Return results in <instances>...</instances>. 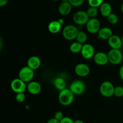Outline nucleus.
<instances>
[{
    "label": "nucleus",
    "instance_id": "3",
    "mask_svg": "<svg viewBox=\"0 0 123 123\" xmlns=\"http://www.w3.org/2000/svg\"><path fill=\"white\" fill-rule=\"evenodd\" d=\"M115 88L111 82L105 81L100 86L99 91L103 97H111L114 95Z\"/></svg>",
    "mask_w": 123,
    "mask_h": 123
},
{
    "label": "nucleus",
    "instance_id": "20",
    "mask_svg": "<svg viewBox=\"0 0 123 123\" xmlns=\"http://www.w3.org/2000/svg\"><path fill=\"white\" fill-rule=\"evenodd\" d=\"M54 85L55 87L57 90H60V91L66 89V80L61 77L56 78L55 80H54Z\"/></svg>",
    "mask_w": 123,
    "mask_h": 123
},
{
    "label": "nucleus",
    "instance_id": "22",
    "mask_svg": "<svg viewBox=\"0 0 123 123\" xmlns=\"http://www.w3.org/2000/svg\"><path fill=\"white\" fill-rule=\"evenodd\" d=\"M87 34L85 32H84V31H79L76 38L77 42L81 43V44H85L86 42L87 41Z\"/></svg>",
    "mask_w": 123,
    "mask_h": 123
},
{
    "label": "nucleus",
    "instance_id": "9",
    "mask_svg": "<svg viewBox=\"0 0 123 123\" xmlns=\"http://www.w3.org/2000/svg\"><path fill=\"white\" fill-rule=\"evenodd\" d=\"M86 30L88 32L91 34L98 33L101 29V24L99 20L96 18L90 19L86 24Z\"/></svg>",
    "mask_w": 123,
    "mask_h": 123
},
{
    "label": "nucleus",
    "instance_id": "21",
    "mask_svg": "<svg viewBox=\"0 0 123 123\" xmlns=\"http://www.w3.org/2000/svg\"><path fill=\"white\" fill-rule=\"evenodd\" d=\"M82 47V44L78 42H76L70 44V50L71 52L73 53V54H78V53L81 52Z\"/></svg>",
    "mask_w": 123,
    "mask_h": 123
},
{
    "label": "nucleus",
    "instance_id": "38",
    "mask_svg": "<svg viewBox=\"0 0 123 123\" xmlns=\"http://www.w3.org/2000/svg\"><path fill=\"white\" fill-rule=\"evenodd\" d=\"M121 41H122V44H123V35L122 36V37H121Z\"/></svg>",
    "mask_w": 123,
    "mask_h": 123
},
{
    "label": "nucleus",
    "instance_id": "27",
    "mask_svg": "<svg viewBox=\"0 0 123 123\" xmlns=\"http://www.w3.org/2000/svg\"><path fill=\"white\" fill-rule=\"evenodd\" d=\"M85 0H69V3L72 7H79L85 2Z\"/></svg>",
    "mask_w": 123,
    "mask_h": 123
},
{
    "label": "nucleus",
    "instance_id": "24",
    "mask_svg": "<svg viewBox=\"0 0 123 123\" xmlns=\"http://www.w3.org/2000/svg\"><path fill=\"white\" fill-rule=\"evenodd\" d=\"M108 20L111 24L112 25H115L118 22V17L116 14L114 13H111L109 16L108 17Z\"/></svg>",
    "mask_w": 123,
    "mask_h": 123
},
{
    "label": "nucleus",
    "instance_id": "25",
    "mask_svg": "<svg viewBox=\"0 0 123 123\" xmlns=\"http://www.w3.org/2000/svg\"><path fill=\"white\" fill-rule=\"evenodd\" d=\"M103 1L104 0H88V2L90 7L97 8L102 6L103 3Z\"/></svg>",
    "mask_w": 123,
    "mask_h": 123
},
{
    "label": "nucleus",
    "instance_id": "5",
    "mask_svg": "<svg viewBox=\"0 0 123 123\" xmlns=\"http://www.w3.org/2000/svg\"><path fill=\"white\" fill-rule=\"evenodd\" d=\"M34 70L31 69L27 66L23 67L19 72V78L26 82H30L32 81L34 76Z\"/></svg>",
    "mask_w": 123,
    "mask_h": 123
},
{
    "label": "nucleus",
    "instance_id": "2",
    "mask_svg": "<svg viewBox=\"0 0 123 123\" xmlns=\"http://www.w3.org/2000/svg\"><path fill=\"white\" fill-rule=\"evenodd\" d=\"M79 32V30L76 26L73 25H68L63 28L62 36L67 40H73L76 39Z\"/></svg>",
    "mask_w": 123,
    "mask_h": 123
},
{
    "label": "nucleus",
    "instance_id": "6",
    "mask_svg": "<svg viewBox=\"0 0 123 123\" xmlns=\"http://www.w3.org/2000/svg\"><path fill=\"white\" fill-rule=\"evenodd\" d=\"M70 90L74 95L82 94L86 89V85L81 80H76L71 84Z\"/></svg>",
    "mask_w": 123,
    "mask_h": 123
},
{
    "label": "nucleus",
    "instance_id": "37",
    "mask_svg": "<svg viewBox=\"0 0 123 123\" xmlns=\"http://www.w3.org/2000/svg\"><path fill=\"white\" fill-rule=\"evenodd\" d=\"M121 12H122V13H123V3L122 4V5H121Z\"/></svg>",
    "mask_w": 123,
    "mask_h": 123
},
{
    "label": "nucleus",
    "instance_id": "28",
    "mask_svg": "<svg viewBox=\"0 0 123 123\" xmlns=\"http://www.w3.org/2000/svg\"><path fill=\"white\" fill-rule=\"evenodd\" d=\"M15 98L16 100L18 103H22V102H24V100H25V94H24V92L16 94Z\"/></svg>",
    "mask_w": 123,
    "mask_h": 123
},
{
    "label": "nucleus",
    "instance_id": "31",
    "mask_svg": "<svg viewBox=\"0 0 123 123\" xmlns=\"http://www.w3.org/2000/svg\"><path fill=\"white\" fill-rule=\"evenodd\" d=\"M47 123H60V121H58L57 120H56L54 118H52L49 119V120L48 121Z\"/></svg>",
    "mask_w": 123,
    "mask_h": 123
},
{
    "label": "nucleus",
    "instance_id": "26",
    "mask_svg": "<svg viewBox=\"0 0 123 123\" xmlns=\"http://www.w3.org/2000/svg\"><path fill=\"white\" fill-rule=\"evenodd\" d=\"M114 96L117 97H123V87L121 86H117L115 88Z\"/></svg>",
    "mask_w": 123,
    "mask_h": 123
},
{
    "label": "nucleus",
    "instance_id": "7",
    "mask_svg": "<svg viewBox=\"0 0 123 123\" xmlns=\"http://www.w3.org/2000/svg\"><path fill=\"white\" fill-rule=\"evenodd\" d=\"M10 86L12 90L16 94L24 92L25 90H27L26 83L19 78L13 79L11 82Z\"/></svg>",
    "mask_w": 123,
    "mask_h": 123
},
{
    "label": "nucleus",
    "instance_id": "15",
    "mask_svg": "<svg viewBox=\"0 0 123 123\" xmlns=\"http://www.w3.org/2000/svg\"><path fill=\"white\" fill-rule=\"evenodd\" d=\"M41 66V60L38 56H32L30 57L27 61V66L33 70L38 69Z\"/></svg>",
    "mask_w": 123,
    "mask_h": 123
},
{
    "label": "nucleus",
    "instance_id": "18",
    "mask_svg": "<svg viewBox=\"0 0 123 123\" xmlns=\"http://www.w3.org/2000/svg\"><path fill=\"white\" fill-rule=\"evenodd\" d=\"M61 26L62 25L59 22L58 20H54L49 23L48 28L50 33L56 34L61 31Z\"/></svg>",
    "mask_w": 123,
    "mask_h": 123
},
{
    "label": "nucleus",
    "instance_id": "1",
    "mask_svg": "<svg viewBox=\"0 0 123 123\" xmlns=\"http://www.w3.org/2000/svg\"><path fill=\"white\" fill-rule=\"evenodd\" d=\"M74 94L70 89L66 88L60 92L58 95V100L62 106H69L74 100Z\"/></svg>",
    "mask_w": 123,
    "mask_h": 123
},
{
    "label": "nucleus",
    "instance_id": "14",
    "mask_svg": "<svg viewBox=\"0 0 123 123\" xmlns=\"http://www.w3.org/2000/svg\"><path fill=\"white\" fill-rule=\"evenodd\" d=\"M27 90L31 94L37 95L40 92L42 86L38 82L31 81L27 85Z\"/></svg>",
    "mask_w": 123,
    "mask_h": 123
},
{
    "label": "nucleus",
    "instance_id": "35",
    "mask_svg": "<svg viewBox=\"0 0 123 123\" xmlns=\"http://www.w3.org/2000/svg\"><path fill=\"white\" fill-rule=\"evenodd\" d=\"M58 22H59L60 23V24H61V25H62V24H63V23H64V20H62V19H59V20H58Z\"/></svg>",
    "mask_w": 123,
    "mask_h": 123
},
{
    "label": "nucleus",
    "instance_id": "10",
    "mask_svg": "<svg viewBox=\"0 0 123 123\" xmlns=\"http://www.w3.org/2000/svg\"><path fill=\"white\" fill-rule=\"evenodd\" d=\"M82 56L85 60H90L94 57L95 55V50L93 46L91 44L85 43L83 44L82 49L80 52Z\"/></svg>",
    "mask_w": 123,
    "mask_h": 123
},
{
    "label": "nucleus",
    "instance_id": "11",
    "mask_svg": "<svg viewBox=\"0 0 123 123\" xmlns=\"http://www.w3.org/2000/svg\"><path fill=\"white\" fill-rule=\"evenodd\" d=\"M74 72L78 76L80 77L87 76L90 72V68L86 64L80 63L76 66Z\"/></svg>",
    "mask_w": 123,
    "mask_h": 123
},
{
    "label": "nucleus",
    "instance_id": "30",
    "mask_svg": "<svg viewBox=\"0 0 123 123\" xmlns=\"http://www.w3.org/2000/svg\"><path fill=\"white\" fill-rule=\"evenodd\" d=\"M60 123H74V121L71 118L66 117L60 121Z\"/></svg>",
    "mask_w": 123,
    "mask_h": 123
},
{
    "label": "nucleus",
    "instance_id": "34",
    "mask_svg": "<svg viewBox=\"0 0 123 123\" xmlns=\"http://www.w3.org/2000/svg\"><path fill=\"white\" fill-rule=\"evenodd\" d=\"M74 123H84V121L81 120H77L76 121H74Z\"/></svg>",
    "mask_w": 123,
    "mask_h": 123
},
{
    "label": "nucleus",
    "instance_id": "13",
    "mask_svg": "<svg viewBox=\"0 0 123 123\" xmlns=\"http://www.w3.org/2000/svg\"><path fill=\"white\" fill-rule=\"evenodd\" d=\"M108 44L113 49H120L122 47V41L121 38L117 35H113L108 40Z\"/></svg>",
    "mask_w": 123,
    "mask_h": 123
},
{
    "label": "nucleus",
    "instance_id": "29",
    "mask_svg": "<svg viewBox=\"0 0 123 123\" xmlns=\"http://www.w3.org/2000/svg\"><path fill=\"white\" fill-rule=\"evenodd\" d=\"M64 114L61 111H58L56 112L55 114V116H54V118H55L56 120H57L58 121H60L61 120H62L64 118Z\"/></svg>",
    "mask_w": 123,
    "mask_h": 123
},
{
    "label": "nucleus",
    "instance_id": "16",
    "mask_svg": "<svg viewBox=\"0 0 123 123\" xmlns=\"http://www.w3.org/2000/svg\"><path fill=\"white\" fill-rule=\"evenodd\" d=\"M112 31L108 27L101 28L98 32V38L102 40H109L113 36Z\"/></svg>",
    "mask_w": 123,
    "mask_h": 123
},
{
    "label": "nucleus",
    "instance_id": "17",
    "mask_svg": "<svg viewBox=\"0 0 123 123\" xmlns=\"http://www.w3.org/2000/svg\"><path fill=\"white\" fill-rule=\"evenodd\" d=\"M72 6L69 2H61L58 7V12L62 16H67L71 13Z\"/></svg>",
    "mask_w": 123,
    "mask_h": 123
},
{
    "label": "nucleus",
    "instance_id": "23",
    "mask_svg": "<svg viewBox=\"0 0 123 123\" xmlns=\"http://www.w3.org/2000/svg\"><path fill=\"white\" fill-rule=\"evenodd\" d=\"M86 13H87L90 19L95 18L96 16L97 15V14H98V9H97V8H96V7H90L87 10Z\"/></svg>",
    "mask_w": 123,
    "mask_h": 123
},
{
    "label": "nucleus",
    "instance_id": "8",
    "mask_svg": "<svg viewBox=\"0 0 123 123\" xmlns=\"http://www.w3.org/2000/svg\"><path fill=\"white\" fill-rule=\"evenodd\" d=\"M73 21L78 25H86L90 20L88 15L85 11H78L76 12L73 17Z\"/></svg>",
    "mask_w": 123,
    "mask_h": 123
},
{
    "label": "nucleus",
    "instance_id": "12",
    "mask_svg": "<svg viewBox=\"0 0 123 123\" xmlns=\"http://www.w3.org/2000/svg\"><path fill=\"white\" fill-rule=\"evenodd\" d=\"M93 58L95 63L99 66H105L109 62L108 54L103 52H98L95 54Z\"/></svg>",
    "mask_w": 123,
    "mask_h": 123
},
{
    "label": "nucleus",
    "instance_id": "36",
    "mask_svg": "<svg viewBox=\"0 0 123 123\" xmlns=\"http://www.w3.org/2000/svg\"><path fill=\"white\" fill-rule=\"evenodd\" d=\"M62 2H69V0H61Z\"/></svg>",
    "mask_w": 123,
    "mask_h": 123
},
{
    "label": "nucleus",
    "instance_id": "19",
    "mask_svg": "<svg viewBox=\"0 0 123 123\" xmlns=\"http://www.w3.org/2000/svg\"><path fill=\"white\" fill-rule=\"evenodd\" d=\"M100 12L103 17L108 18L112 13V7L108 2H103L100 7Z\"/></svg>",
    "mask_w": 123,
    "mask_h": 123
},
{
    "label": "nucleus",
    "instance_id": "39",
    "mask_svg": "<svg viewBox=\"0 0 123 123\" xmlns=\"http://www.w3.org/2000/svg\"><path fill=\"white\" fill-rule=\"evenodd\" d=\"M54 1H60V0H52Z\"/></svg>",
    "mask_w": 123,
    "mask_h": 123
},
{
    "label": "nucleus",
    "instance_id": "4",
    "mask_svg": "<svg viewBox=\"0 0 123 123\" xmlns=\"http://www.w3.org/2000/svg\"><path fill=\"white\" fill-rule=\"evenodd\" d=\"M109 62L112 64H120L123 60V54L120 49H111L108 53Z\"/></svg>",
    "mask_w": 123,
    "mask_h": 123
},
{
    "label": "nucleus",
    "instance_id": "32",
    "mask_svg": "<svg viewBox=\"0 0 123 123\" xmlns=\"http://www.w3.org/2000/svg\"><path fill=\"white\" fill-rule=\"evenodd\" d=\"M8 2V0H0V6L4 7L6 6Z\"/></svg>",
    "mask_w": 123,
    "mask_h": 123
},
{
    "label": "nucleus",
    "instance_id": "33",
    "mask_svg": "<svg viewBox=\"0 0 123 123\" xmlns=\"http://www.w3.org/2000/svg\"><path fill=\"white\" fill-rule=\"evenodd\" d=\"M119 74H120V78L123 81V65L120 67V71H119Z\"/></svg>",
    "mask_w": 123,
    "mask_h": 123
}]
</instances>
